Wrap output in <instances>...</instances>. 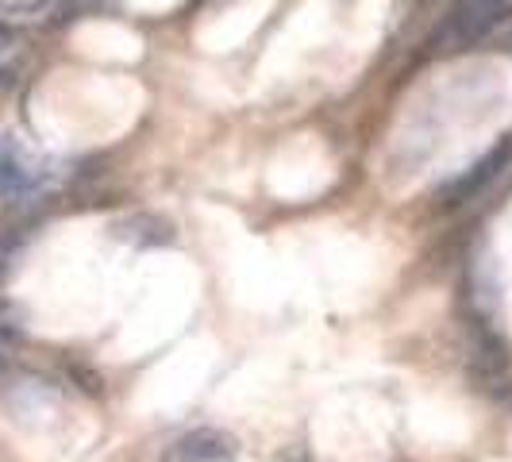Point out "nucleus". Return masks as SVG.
Returning <instances> with one entry per match:
<instances>
[{
	"instance_id": "nucleus-2",
	"label": "nucleus",
	"mask_w": 512,
	"mask_h": 462,
	"mask_svg": "<svg viewBox=\"0 0 512 462\" xmlns=\"http://www.w3.org/2000/svg\"><path fill=\"white\" fill-rule=\"evenodd\" d=\"M35 181H39V166L20 147L4 143L0 147V189L4 193H27Z\"/></svg>"
},
{
	"instance_id": "nucleus-3",
	"label": "nucleus",
	"mask_w": 512,
	"mask_h": 462,
	"mask_svg": "<svg viewBox=\"0 0 512 462\" xmlns=\"http://www.w3.org/2000/svg\"><path fill=\"white\" fill-rule=\"evenodd\" d=\"M8 39H12V31H8V27H0V47H4Z\"/></svg>"
},
{
	"instance_id": "nucleus-1",
	"label": "nucleus",
	"mask_w": 512,
	"mask_h": 462,
	"mask_svg": "<svg viewBox=\"0 0 512 462\" xmlns=\"http://www.w3.org/2000/svg\"><path fill=\"white\" fill-rule=\"evenodd\" d=\"M231 447L228 439H220L216 432H193V436L178 439L170 447L166 462H216V459H228Z\"/></svg>"
}]
</instances>
